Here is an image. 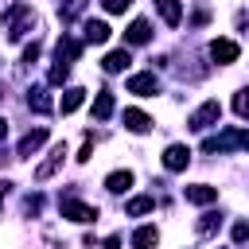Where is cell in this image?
Segmentation results:
<instances>
[{
	"mask_svg": "<svg viewBox=\"0 0 249 249\" xmlns=\"http://www.w3.org/2000/svg\"><path fill=\"white\" fill-rule=\"evenodd\" d=\"M4 27H8V39L12 43H19L31 27H35V12H31V4H12V8H4Z\"/></svg>",
	"mask_w": 249,
	"mask_h": 249,
	"instance_id": "6da1fadb",
	"label": "cell"
},
{
	"mask_svg": "<svg viewBox=\"0 0 249 249\" xmlns=\"http://www.w3.org/2000/svg\"><path fill=\"white\" fill-rule=\"evenodd\" d=\"M58 214H62V218H70V222H82V226L97 222V206H89V202H82V198H74V195L58 198Z\"/></svg>",
	"mask_w": 249,
	"mask_h": 249,
	"instance_id": "7a4b0ae2",
	"label": "cell"
},
{
	"mask_svg": "<svg viewBox=\"0 0 249 249\" xmlns=\"http://www.w3.org/2000/svg\"><path fill=\"white\" fill-rule=\"evenodd\" d=\"M218 121H222V105H218V101H202V105L191 113V121H187V124H191L195 132H206V128H214Z\"/></svg>",
	"mask_w": 249,
	"mask_h": 249,
	"instance_id": "3957f363",
	"label": "cell"
},
{
	"mask_svg": "<svg viewBox=\"0 0 249 249\" xmlns=\"http://www.w3.org/2000/svg\"><path fill=\"white\" fill-rule=\"evenodd\" d=\"M241 136H245V132L226 128V132H218V136H206V140H202V152H206V156H214V152H233V148H241Z\"/></svg>",
	"mask_w": 249,
	"mask_h": 249,
	"instance_id": "277c9868",
	"label": "cell"
},
{
	"mask_svg": "<svg viewBox=\"0 0 249 249\" xmlns=\"http://www.w3.org/2000/svg\"><path fill=\"white\" fill-rule=\"evenodd\" d=\"M187 163H191V148H187V144H167L163 167H167V171H187Z\"/></svg>",
	"mask_w": 249,
	"mask_h": 249,
	"instance_id": "5b68a950",
	"label": "cell"
},
{
	"mask_svg": "<svg viewBox=\"0 0 249 249\" xmlns=\"http://www.w3.org/2000/svg\"><path fill=\"white\" fill-rule=\"evenodd\" d=\"M210 58H214L218 66L237 62V43H233V39H214V43H210Z\"/></svg>",
	"mask_w": 249,
	"mask_h": 249,
	"instance_id": "8992f818",
	"label": "cell"
},
{
	"mask_svg": "<svg viewBox=\"0 0 249 249\" xmlns=\"http://www.w3.org/2000/svg\"><path fill=\"white\" fill-rule=\"evenodd\" d=\"M160 89V82H156V74L152 70H144V74H132L128 78V93H136V97H152Z\"/></svg>",
	"mask_w": 249,
	"mask_h": 249,
	"instance_id": "52a82bcc",
	"label": "cell"
},
{
	"mask_svg": "<svg viewBox=\"0 0 249 249\" xmlns=\"http://www.w3.org/2000/svg\"><path fill=\"white\" fill-rule=\"evenodd\" d=\"M47 136H51L47 128H31V132H27L23 140H19V148H16V156H19V160H27V156H35V152H39V148L47 144Z\"/></svg>",
	"mask_w": 249,
	"mask_h": 249,
	"instance_id": "ba28073f",
	"label": "cell"
},
{
	"mask_svg": "<svg viewBox=\"0 0 249 249\" xmlns=\"http://www.w3.org/2000/svg\"><path fill=\"white\" fill-rule=\"evenodd\" d=\"M62 160H66V144H54V148H51V156L35 167V179H51V175L58 171V163H62Z\"/></svg>",
	"mask_w": 249,
	"mask_h": 249,
	"instance_id": "9c48e42d",
	"label": "cell"
},
{
	"mask_svg": "<svg viewBox=\"0 0 249 249\" xmlns=\"http://www.w3.org/2000/svg\"><path fill=\"white\" fill-rule=\"evenodd\" d=\"M183 195H187V202H195V206H210V202L218 198V187H210V183H191Z\"/></svg>",
	"mask_w": 249,
	"mask_h": 249,
	"instance_id": "30bf717a",
	"label": "cell"
},
{
	"mask_svg": "<svg viewBox=\"0 0 249 249\" xmlns=\"http://www.w3.org/2000/svg\"><path fill=\"white\" fill-rule=\"evenodd\" d=\"M148 39H152V23H148V19H132L128 31H124V43H128V47H140V43H148Z\"/></svg>",
	"mask_w": 249,
	"mask_h": 249,
	"instance_id": "8fae6325",
	"label": "cell"
},
{
	"mask_svg": "<svg viewBox=\"0 0 249 249\" xmlns=\"http://www.w3.org/2000/svg\"><path fill=\"white\" fill-rule=\"evenodd\" d=\"M82 31H86V43H97V47H101V43H109V35H113L105 19H86V27H82Z\"/></svg>",
	"mask_w": 249,
	"mask_h": 249,
	"instance_id": "7c38bea8",
	"label": "cell"
},
{
	"mask_svg": "<svg viewBox=\"0 0 249 249\" xmlns=\"http://www.w3.org/2000/svg\"><path fill=\"white\" fill-rule=\"evenodd\" d=\"M54 54H58V62H74V58L82 54V39L62 35V39H58V47H54Z\"/></svg>",
	"mask_w": 249,
	"mask_h": 249,
	"instance_id": "4fadbf2b",
	"label": "cell"
},
{
	"mask_svg": "<svg viewBox=\"0 0 249 249\" xmlns=\"http://www.w3.org/2000/svg\"><path fill=\"white\" fill-rule=\"evenodd\" d=\"M128 62H132V58H128V47H121V51H109V54L101 58V70H105V74H121Z\"/></svg>",
	"mask_w": 249,
	"mask_h": 249,
	"instance_id": "5bb4252c",
	"label": "cell"
},
{
	"mask_svg": "<svg viewBox=\"0 0 249 249\" xmlns=\"http://www.w3.org/2000/svg\"><path fill=\"white\" fill-rule=\"evenodd\" d=\"M27 109H35V113H54V101L47 97L43 86H31V89H27Z\"/></svg>",
	"mask_w": 249,
	"mask_h": 249,
	"instance_id": "9a60e30c",
	"label": "cell"
},
{
	"mask_svg": "<svg viewBox=\"0 0 249 249\" xmlns=\"http://www.w3.org/2000/svg\"><path fill=\"white\" fill-rule=\"evenodd\" d=\"M124 128H128V132H136V136H144V132L152 128V117H148V113H140V109H124Z\"/></svg>",
	"mask_w": 249,
	"mask_h": 249,
	"instance_id": "2e32d148",
	"label": "cell"
},
{
	"mask_svg": "<svg viewBox=\"0 0 249 249\" xmlns=\"http://www.w3.org/2000/svg\"><path fill=\"white\" fill-rule=\"evenodd\" d=\"M156 12L163 16V23H167V27H179V19H183L179 0H156Z\"/></svg>",
	"mask_w": 249,
	"mask_h": 249,
	"instance_id": "e0dca14e",
	"label": "cell"
},
{
	"mask_svg": "<svg viewBox=\"0 0 249 249\" xmlns=\"http://www.w3.org/2000/svg\"><path fill=\"white\" fill-rule=\"evenodd\" d=\"M82 101H86V89H82V86H70V89H62V101H58V109H62V113H74Z\"/></svg>",
	"mask_w": 249,
	"mask_h": 249,
	"instance_id": "ac0fdd59",
	"label": "cell"
},
{
	"mask_svg": "<svg viewBox=\"0 0 249 249\" xmlns=\"http://www.w3.org/2000/svg\"><path fill=\"white\" fill-rule=\"evenodd\" d=\"M128 187H132V171H113V175H105V191L124 195Z\"/></svg>",
	"mask_w": 249,
	"mask_h": 249,
	"instance_id": "d6986e66",
	"label": "cell"
},
{
	"mask_svg": "<svg viewBox=\"0 0 249 249\" xmlns=\"http://www.w3.org/2000/svg\"><path fill=\"white\" fill-rule=\"evenodd\" d=\"M113 109H117L113 93H97V97H93V117H97V121H109V117H113Z\"/></svg>",
	"mask_w": 249,
	"mask_h": 249,
	"instance_id": "ffe728a7",
	"label": "cell"
},
{
	"mask_svg": "<svg viewBox=\"0 0 249 249\" xmlns=\"http://www.w3.org/2000/svg\"><path fill=\"white\" fill-rule=\"evenodd\" d=\"M152 206H156V198H152V195H136V198H128V202H124V214L140 218V214H148Z\"/></svg>",
	"mask_w": 249,
	"mask_h": 249,
	"instance_id": "44dd1931",
	"label": "cell"
},
{
	"mask_svg": "<svg viewBox=\"0 0 249 249\" xmlns=\"http://www.w3.org/2000/svg\"><path fill=\"white\" fill-rule=\"evenodd\" d=\"M156 241H160V230H156V226H140V230L132 233V245H136V249H152Z\"/></svg>",
	"mask_w": 249,
	"mask_h": 249,
	"instance_id": "7402d4cb",
	"label": "cell"
},
{
	"mask_svg": "<svg viewBox=\"0 0 249 249\" xmlns=\"http://www.w3.org/2000/svg\"><path fill=\"white\" fill-rule=\"evenodd\" d=\"M218 226H222V214H214V210H206V214L198 218V233H202V237H210Z\"/></svg>",
	"mask_w": 249,
	"mask_h": 249,
	"instance_id": "603a6c76",
	"label": "cell"
},
{
	"mask_svg": "<svg viewBox=\"0 0 249 249\" xmlns=\"http://www.w3.org/2000/svg\"><path fill=\"white\" fill-rule=\"evenodd\" d=\"M82 8H86V0H66V4L58 8V19H62V23H70V19H78V16H82Z\"/></svg>",
	"mask_w": 249,
	"mask_h": 249,
	"instance_id": "cb8c5ba5",
	"label": "cell"
},
{
	"mask_svg": "<svg viewBox=\"0 0 249 249\" xmlns=\"http://www.w3.org/2000/svg\"><path fill=\"white\" fill-rule=\"evenodd\" d=\"M66 78H70V62H54V66H51V74H47V82H51V86H62Z\"/></svg>",
	"mask_w": 249,
	"mask_h": 249,
	"instance_id": "d4e9b609",
	"label": "cell"
},
{
	"mask_svg": "<svg viewBox=\"0 0 249 249\" xmlns=\"http://www.w3.org/2000/svg\"><path fill=\"white\" fill-rule=\"evenodd\" d=\"M233 113H237V117H249V86L233 93Z\"/></svg>",
	"mask_w": 249,
	"mask_h": 249,
	"instance_id": "484cf974",
	"label": "cell"
},
{
	"mask_svg": "<svg viewBox=\"0 0 249 249\" xmlns=\"http://www.w3.org/2000/svg\"><path fill=\"white\" fill-rule=\"evenodd\" d=\"M233 241H249V222H233Z\"/></svg>",
	"mask_w": 249,
	"mask_h": 249,
	"instance_id": "4316f807",
	"label": "cell"
},
{
	"mask_svg": "<svg viewBox=\"0 0 249 249\" xmlns=\"http://www.w3.org/2000/svg\"><path fill=\"white\" fill-rule=\"evenodd\" d=\"M39 51H43L39 43H27V47H23V66H27V62H35V58H39Z\"/></svg>",
	"mask_w": 249,
	"mask_h": 249,
	"instance_id": "83f0119b",
	"label": "cell"
},
{
	"mask_svg": "<svg viewBox=\"0 0 249 249\" xmlns=\"http://www.w3.org/2000/svg\"><path fill=\"white\" fill-rule=\"evenodd\" d=\"M23 210H27V214H39V210H43V195H31V198L23 202Z\"/></svg>",
	"mask_w": 249,
	"mask_h": 249,
	"instance_id": "f1b7e54d",
	"label": "cell"
},
{
	"mask_svg": "<svg viewBox=\"0 0 249 249\" xmlns=\"http://www.w3.org/2000/svg\"><path fill=\"white\" fill-rule=\"evenodd\" d=\"M101 4H105V12H113V16H117V12H124L132 0H101Z\"/></svg>",
	"mask_w": 249,
	"mask_h": 249,
	"instance_id": "f546056e",
	"label": "cell"
},
{
	"mask_svg": "<svg viewBox=\"0 0 249 249\" xmlns=\"http://www.w3.org/2000/svg\"><path fill=\"white\" fill-rule=\"evenodd\" d=\"M89 156H93V140H86V144H82V152H78V160H82V163H86V160H89Z\"/></svg>",
	"mask_w": 249,
	"mask_h": 249,
	"instance_id": "4dcf8cb0",
	"label": "cell"
},
{
	"mask_svg": "<svg viewBox=\"0 0 249 249\" xmlns=\"http://www.w3.org/2000/svg\"><path fill=\"white\" fill-rule=\"evenodd\" d=\"M101 249H121V237H117V233H109V237H105V245H101Z\"/></svg>",
	"mask_w": 249,
	"mask_h": 249,
	"instance_id": "1f68e13d",
	"label": "cell"
},
{
	"mask_svg": "<svg viewBox=\"0 0 249 249\" xmlns=\"http://www.w3.org/2000/svg\"><path fill=\"white\" fill-rule=\"evenodd\" d=\"M8 191H12V183L4 179V183H0V206H4V198H8Z\"/></svg>",
	"mask_w": 249,
	"mask_h": 249,
	"instance_id": "d6a6232c",
	"label": "cell"
},
{
	"mask_svg": "<svg viewBox=\"0 0 249 249\" xmlns=\"http://www.w3.org/2000/svg\"><path fill=\"white\" fill-rule=\"evenodd\" d=\"M4 136H8V121L0 117V144H4Z\"/></svg>",
	"mask_w": 249,
	"mask_h": 249,
	"instance_id": "836d02e7",
	"label": "cell"
},
{
	"mask_svg": "<svg viewBox=\"0 0 249 249\" xmlns=\"http://www.w3.org/2000/svg\"><path fill=\"white\" fill-rule=\"evenodd\" d=\"M241 148H249V132H245V136H241Z\"/></svg>",
	"mask_w": 249,
	"mask_h": 249,
	"instance_id": "e575fe53",
	"label": "cell"
},
{
	"mask_svg": "<svg viewBox=\"0 0 249 249\" xmlns=\"http://www.w3.org/2000/svg\"><path fill=\"white\" fill-rule=\"evenodd\" d=\"M0 97H4V86H0Z\"/></svg>",
	"mask_w": 249,
	"mask_h": 249,
	"instance_id": "d590c367",
	"label": "cell"
}]
</instances>
